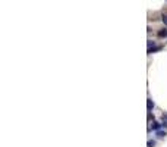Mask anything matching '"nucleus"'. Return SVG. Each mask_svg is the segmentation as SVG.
<instances>
[{
  "mask_svg": "<svg viewBox=\"0 0 167 147\" xmlns=\"http://www.w3.org/2000/svg\"><path fill=\"white\" fill-rule=\"evenodd\" d=\"M157 135H158L160 138H163V137L166 135V131H157Z\"/></svg>",
  "mask_w": 167,
  "mask_h": 147,
  "instance_id": "f03ea898",
  "label": "nucleus"
},
{
  "mask_svg": "<svg viewBox=\"0 0 167 147\" xmlns=\"http://www.w3.org/2000/svg\"><path fill=\"white\" fill-rule=\"evenodd\" d=\"M158 37H167V29H164V31H158Z\"/></svg>",
  "mask_w": 167,
  "mask_h": 147,
  "instance_id": "f257e3e1",
  "label": "nucleus"
},
{
  "mask_svg": "<svg viewBox=\"0 0 167 147\" xmlns=\"http://www.w3.org/2000/svg\"><path fill=\"white\" fill-rule=\"evenodd\" d=\"M163 22H164V24L167 25V16H163Z\"/></svg>",
  "mask_w": 167,
  "mask_h": 147,
  "instance_id": "423d86ee",
  "label": "nucleus"
},
{
  "mask_svg": "<svg viewBox=\"0 0 167 147\" xmlns=\"http://www.w3.org/2000/svg\"><path fill=\"white\" fill-rule=\"evenodd\" d=\"M152 128H154V129H160V128H161V123H158V122H154V125H152Z\"/></svg>",
  "mask_w": 167,
  "mask_h": 147,
  "instance_id": "7ed1b4c3",
  "label": "nucleus"
},
{
  "mask_svg": "<svg viewBox=\"0 0 167 147\" xmlns=\"http://www.w3.org/2000/svg\"><path fill=\"white\" fill-rule=\"evenodd\" d=\"M151 107H154V103L151 101V100H148V109L151 110Z\"/></svg>",
  "mask_w": 167,
  "mask_h": 147,
  "instance_id": "20e7f679",
  "label": "nucleus"
},
{
  "mask_svg": "<svg viewBox=\"0 0 167 147\" xmlns=\"http://www.w3.org/2000/svg\"><path fill=\"white\" fill-rule=\"evenodd\" d=\"M155 146V141H148V147H154Z\"/></svg>",
  "mask_w": 167,
  "mask_h": 147,
  "instance_id": "39448f33",
  "label": "nucleus"
}]
</instances>
